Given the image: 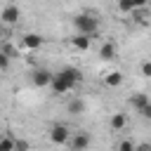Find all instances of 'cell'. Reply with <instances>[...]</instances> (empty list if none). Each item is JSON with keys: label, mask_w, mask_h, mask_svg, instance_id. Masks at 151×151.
<instances>
[{"label": "cell", "mask_w": 151, "mask_h": 151, "mask_svg": "<svg viewBox=\"0 0 151 151\" xmlns=\"http://www.w3.org/2000/svg\"><path fill=\"white\" fill-rule=\"evenodd\" d=\"M87 146H90V134L87 132L71 134V151H87Z\"/></svg>", "instance_id": "7"}, {"label": "cell", "mask_w": 151, "mask_h": 151, "mask_svg": "<svg viewBox=\"0 0 151 151\" xmlns=\"http://www.w3.org/2000/svg\"><path fill=\"white\" fill-rule=\"evenodd\" d=\"M0 52H2V54H7L9 59H12V57H17V50H14L12 45H2V47H0Z\"/></svg>", "instance_id": "18"}, {"label": "cell", "mask_w": 151, "mask_h": 151, "mask_svg": "<svg viewBox=\"0 0 151 151\" xmlns=\"http://www.w3.org/2000/svg\"><path fill=\"white\" fill-rule=\"evenodd\" d=\"M127 104H130L134 111H139V113H142V111L151 104V99H149V94H144V92H132V94L127 97Z\"/></svg>", "instance_id": "6"}, {"label": "cell", "mask_w": 151, "mask_h": 151, "mask_svg": "<svg viewBox=\"0 0 151 151\" xmlns=\"http://www.w3.org/2000/svg\"><path fill=\"white\" fill-rule=\"evenodd\" d=\"M134 151H151V144H149V142H142V144L134 146Z\"/></svg>", "instance_id": "21"}, {"label": "cell", "mask_w": 151, "mask_h": 151, "mask_svg": "<svg viewBox=\"0 0 151 151\" xmlns=\"http://www.w3.org/2000/svg\"><path fill=\"white\" fill-rule=\"evenodd\" d=\"M125 125H127V118H125V113H113V116H111V130H113V132L123 130Z\"/></svg>", "instance_id": "14"}, {"label": "cell", "mask_w": 151, "mask_h": 151, "mask_svg": "<svg viewBox=\"0 0 151 151\" xmlns=\"http://www.w3.org/2000/svg\"><path fill=\"white\" fill-rule=\"evenodd\" d=\"M52 78H54L52 71H47V68H35L33 76H31V83H33L35 87H47V85H52Z\"/></svg>", "instance_id": "5"}, {"label": "cell", "mask_w": 151, "mask_h": 151, "mask_svg": "<svg viewBox=\"0 0 151 151\" xmlns=\"http://www.w3.org/2000/svg\"><path fill=\"white\" fill-rule=\"evenodd\" d=\"M83 80V76H80V71L78 68H73V66H66V68H61L59 73H54V78H52V90H54V94H66V92H71L78 83Z\"/></svg>", "instance_id": "1"}, {"label": "cell", "mask_w": 151, "mask_h": 151, "mask_svg": "<svg viewBox=\"0 0 151 151\" xmlns=\"http://www.w3.org/2000/svg\"><path fill=\"white\" fill-rule=\"evenodd\" d=\"M17 149V139L12 137H0V151H14Z\"/></svg>", "instance_id": "15"}, {"label": "cell", "mask_w": 151, "mask_h": 151, "mask_svg": "<svg viewBox=\"0 0 151 151\" xmlns=\"http://www.w3.org/2000/svg\"><path fill=\"white\" fill-rule=\"evenodd\" d=\"M50 142H52V144H66V142H71V130H68V125L54 123V125L50 127Z\"/></svg>", "instance_id": "3"}, {"label": "cell", "mask_w": 151, "mask_h": 151, "mask_svg": "<svg viewBox=\"0 0 151 151\" xmlns=\"http://www.w3.org/2000/svg\"><path fill=\"white\" fill-rule=\"evenodd\" d=\"M21 42L28 50H40L42 47V35H38V33H24L21 35Z\"/></svg>", "instance_id": "10"}, {"label": "cell", "mask_w": 151, "mask_h": 151, "mask_svg": "<svg viewBox=\"0 0 151 151\" xmlns=\"http://www.w3.org/2000/svg\"><path fill=\"white\" fill-rule=\"evenodd\" d=\"M116 7H118V12L134 14L137 9H142V7H144V2H142V0H120V2H116Z\"/></svg>", "instance_id": "9"}, {"label": "cell", "mask_w": 151, "mask_h": 151, "mask_svg": "<svg viewBox=\"0 0 151 151\" xmlns=\"http://www.w3.org/2000/svg\"><path fill=\"white\" fill-rule=\"evenodd\" d=\"M104 83H106L109 87H118V85L123 83V73H120V71H109L106 78H104Z\"/></svg>", "instance_id": "13"}, {"label": "cell", "mask_w": 151, "mask_h": 151, "mask_svg": "<svg viewBox=\"0 0 151 151\" xmlns=\"http://www.w3.org/2000/svg\"><path fill=\"white\" fill-rule=\"evenodd\" d=\"M142 118H146V120H151V104H149V106H146V109L142 111Z\"/></svg>", "instance_id": "22"}, {"label": "cell", "mask_w": 151, "mask_h": 151, "mask_svg": "<svg viewBox=\"0 0 151 151\" xmlns=\"http://www.w3.org/2000/svg\"><path fill=\"white\" fill-rule=\"evenodd\" d=\"M116 52H118L116 42H113V40H106V42L99 47V59H104V61H111V59L116 57Z\"/></svg>", "instance_id": "11"}, {"label": "cell", "mask_w": 151, "mask_h": 151, "mask_svg": "<svg viewBox=\"0 0 151 151\" xmlns=\"http://www.w3.org/2000/svg\"><path fill=\"white\" fill-rule=\"evenodd\" d=\"M134 146H137V144H132L130 139H123V142L118 144V151H134Z\"/></svg>", "instance_id": "17"}, {"label": "cell", "mask_w": 151, "mask_h": 151, "mask_svg": "<svg viewBox=\"0 0 151 151\" xmlns=\"http://www.w3.org/2000/svg\"><path fill=\"white\" fill-rule=\"evenodd\" d=\"M71 45H73L76 50L85 52V50H90V45H92V38H87V35H73V38H71Z\"/></svg>", "instance_id": "12"}, {"label": "cell", "mask_w": 151, "mask_h": 151, "mask_svg": "<svg viewBox=\"0 0 151 151\" xmlns=\"http://www.w3.org/2000/svg\"><path fill=\"white\" fill-rule=\"evenodd\" d=\"M139 71H142V76H144V78H151V61H149V59H144V61L139 64Z\"/></svg>", "instance_id": "16"}, {"label": "cell", "mask_w": 151, "mask_h": 151, "mask_svg": "<svg viewBox=\"0 0 151 151\" xmlns=\"http://www.w3.org/2000/svg\"><path fill=\"white\" fill-rule=\"evenodd\" d=\"M19 19H21V9H19L17 5H5V7H2V12H0V21H2V24L14 26Z\"/></svg>", "instance_id": "4"}, {"label": "cell", "mask_w": 151, "mask_h": 151, "mask_svg": "<svg viewBox=\"0 0 151 151\" xmlns=\"http://www.w3.org/2000/svg\"><path fill=\"white\" fill-rule=\"evenodd\" d=\"M66 111H68L71 116H83V113L87 111V104H85L83 97H73V99L66 104Z\"/></svg>", "instance_id": "8"}, {"label": "cell", "mask_w": 151, "mask_h": 151, "mask_svg": "<svg viewBox=\"0 0 151 151\" xmlns=\"http://www.w3.org/2000/svg\"><path fill=\"white\" fill-rule=\"evenodd\" d=\"M14 151H28V144L24 142V139H17V149Z\"/></svg>", "instance_id": "20"}, {"label": "cell", "mask_w": 151, "mask_h": 151, "mask_svg": "<svg viewBox=\"0 0 151 151\" xmlns=\"http://www.w3.org/2000/svg\"><path fill=\"white\" fill-rule=\"evenodd\" d=\"M73 28L78 31V35H87V38H94L99 33V19L97 14L92 12H80L73 17Z\"/></svg>", "instance_id": "2"}, {"label": "cell", "mask_w": 151, "mask_h": 151, "mask_svg": "<svg viewBox=\"0 0 151 151\" xmlns=\"http://www.w3.org/2000/svg\"><path fill=\"white\" fill-rule=\"evenodd\" d=\"M7 68H9V57L0 52V73H2V71H7Z\"/></svg>", "instance_id": "19"}]
</instances>
